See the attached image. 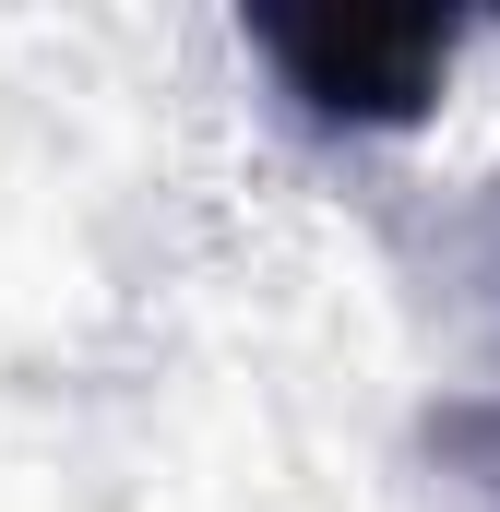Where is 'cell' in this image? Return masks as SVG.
<instances>
[{"mask_svg":"<svg viewBox=\"0 0 500 512\" xmlns=\"http://www.w3.org/2000/svg\"><path fill=\"white\" fill-rule=\"evenodd\" d=\"M239 36L310 131H417L465 60V12H239Z\"/></svg>","mask_w":500,"mask_h":512,"instance_id":"6da1fadb","label":"cell"},{"mask_svg":"<svg viewBox=\"0 0 500 512\" xmlns=\"http://www.w3.org/2000/svg\"><path fill=\"white\" fill-rule=\"evenodd\" d=\"M417 453H429V477H441V501H453V512H500V393H453V405H429Z\"/></svg>","mask_w":500,"mask_h":512,"instance_id":"7a4b0ae2","label":"cell"}]
</instances>
